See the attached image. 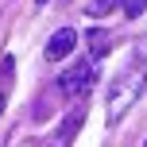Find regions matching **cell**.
I'll list each match as a JSON object with an SVG mask.
<instances>
[{
  "label": "cell",
  "instance_id": "6da1fadb",
  "mask_svg": "<svg viewBox=\"0 0 147 147\" xmlns=\"http://www.w3.org/2000/svg\"><path fill=\"white\" fill-rule=\"evenodd\" d=\"M147 89V66L143 62H136L132 70H124L116 81L109 85V101H105V120L109 124H120L124 120V112L132 109L136 101H140V93Z\"/></svg>",
  "mask_w": 147,
  "mask_h": 147
},
{
  "label": "cell",
  "instance_id": "7a4b0ae2",
  "mask_svg": "<svg viewBox=\"0 0 147 147\" xmlns=\"http://www.w3.org/2000/svg\"><path fill=\"white\" fill-rule=\"evenodd\" d=\"M93 78H97V66H93V58L89 62H78V66H70L66 74L58 78V89L66 97H81L89 85H93Z\"/></svg>",
  "mask_w": 147,
  "mask_h": 147
},
{
  "label": "cell",
  "instance_id": "3957f363",
  "mask_svg": "<svg viewBox=\"0 0 147 147\" xmlns=\"http://www.w3.org/2000/svg\"><path fill=\"white\" fill-rule=\"evenodd\" d=\"M74 47H78V31L62 27V31H54L51 43H47V58H51V62H62V58L74 51Z\"/></svg>",
  "mask_w": 147,
  "mask_h": 147
},
{
  "label": "cell",
  "instance_id": "277c9868",
  "mask_svg": "<svg viewBox=\"0 0 147 147\" xmlns=\"http://www.w3.org/2000/svg\"><path fill=\"white\" fill-rule=\"evenodd\" d=\"M85 39H89V58H105L109 54V47H112V39H109V31H101V27H93V31H85Z\"/></svg>",
  "mask_w": 147,
  "mask_h": 147
},
{
  "label": "cell",
  "instance_id": "5b68a950",
  "mask_svg": "<svg viewBox=\"0 0 147 147\" xmlns=\"http://www.w3.org/2000/svg\"><path fill=\"white\" fill-rule=\"evenodd\" d=\"M81 116H85V105H78V109H74L70 116L62 120V128H58V140H70V136L78 132V124H81Z\"/></svg>",
  "mask_w": 147,
  "mask_h": 147
},
{
  "label": "cell",
  "instance_id": "8992f818",
  "mask_svg": "<svg viewBox=\"0 0 147 147\" xmlns=\"http://www.w3.org/2000/svg\"><path fill=\"white\" fill-rule=\"evenodd\" d=\"M116 4L120 0H93L89 4V16H109V12H116Z\"/></svg>",
  "mask_w": 147,
  "mask_h": 147
},
{
  "label": "cell",
  "instance_id": "52a82bcc",
  "mask_svg": "<svg viewBox=\"0 0 147 147\" xmlns=\"http://www.w3.org/2000/svg\"><path fill=\"white\" fill-rule=\"evenodd\" d=\"M136 58H140V62H143V66H147V35L140 39V43H136Z\"/></svg>",
  "mask_w": 147,
  "mask_h": 147
},
{
  "label": "cell",
  "instance_id": "ba28073f",
  "mask_svg": "<svg viewBox=\"0 0 147 147\" xmlns=\"http://www.w3.org/2000/svg\"><path fill=\"white\" fill-rule=\"evenodd\" d=\"M140 12H147V0H132L128 4V16H140Z\"/></svg>",
  "mask_w": 147,
  "mask_h": 147
},
{
  "label": "cell",
  "instance_id": "9c48e42d",
  "mask_svg": "<svg viewBox=\"0 0 147 147\" xmlns=\"http://www.w3.org/2000/svg\"><path fill=\"white\" fill-rule=\"evenodd\" d=\"M0 112H4V97H0Z\"/></svg>",
  "mask_w": 147,
  "mask_h": 147
}]
</instances>
